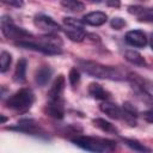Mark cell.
I'll list each match as a JSON object with an SVG mask.
<instances>
[{"label":"cell","instance_id":"cell-3","mask_svg":"<svg viewBox=\"0 0 153 153\" xmlns=\"http://www.w3.org/2000/svg\"><path fill=\"white\" fill-rule=\"evenodd\" d=\"M72 142L75 146L80 147L81 149L91 153H104L108 151H112L116 147L115 142L111 140L93 137V136H84V135H78L73 137Z\"/></svg>","mask_w":153,"mask_h":153},{"label":"cell","instance_id":"cell-5","mask_svg":"<svg viewBox=\"0 0 153 153\" xmlns=\"http://www.w3.org/2000/svg\"><path fill=\"white\" fill-rule=\"evenodd\" d=\"M0 26H1V32L6 38L23 41L22 38H26V37H31L32 36L26 30H24L22 27H18L10 16H2L1 17Z\"/></svg>","mask_w":153,"mask_h":153},{"label":"cell","instance_id":"cell-9","mask_svg":"<svg viewBox=\"0 0 153 153\" xmlns=\"http://www.w3.org/2000/svg\"><path fill=\"white\" fill-rule=\"evenodd\" d=\"M126 42L135 48H143L147 44V37L141 30H130L124 36Z\"/></svg>","mask_w":153,"mask_h":153},{"label":"cell","instance_id":"cell-25","mask_svg":"<svg viewBox=\"0 0 153 153\" xmlns=\"http://www.w3.org/2000/svg\"><path fill=\"white\" fill-rule=\"evenodd\" d=\"M143 118L148 123H153V108L143 112Z\"/></svg>","mask_w":153,"mask_h":153},{"label":"cell","instance_id":"cell-28","mask_svg":"<svg viewBox=\"0 0 153 153\" xmlns=\"http://www.w3.org/2000/svg\"><path fill=\"white\" fill-rule=\"evenodd\" d=\"M149 43H151V48L153 50V32L151 33V39H149Z\"/></svg>","mask_w":153,"mask_h":153},{"label":"cell","instance_id":"cell-2","mask_svg":"<svg viewBox=\"0 0 153 153\" xmlns=\"http://www.w3.org/2000/svg\"><path fill=\"white\" fill-rule=\"evenodd\" d=\"M16 45L20 47V48L39 51L44 55H59L62 53V50L60 48L61 41L59 39V37L56 38L55 36H51V35H47V36L41 37V39L38 42L33 41V39L18 41V42H16Z\"/></svg>","mask_w":153,"mask_h":153},{"label":"cell","instance_id":"cell-10","mask_svg":"<svg viewBox=\"0 0 153 153\" xmlns=\"http://www.w3.org/2000/svg\"><path fill=\"white\" fill-rule=\"evenodd\" d=\"M44 111L50 117L59 118V120L63 118V115H65L63 100L62 99H59V100H48V103L45 104Z\"/></svg>","mask_w":153,"mask_h":153},{"label":"cell","instance_id":"cell-16","mask_svg":"<svg viewBox=\"0 0 153 153\" xmlns=\"http://www.w3.org/2000/svg\"><path fill=\"white\" fill-rule=\"evenodd\" d=\"M65 33L73 42H81L86 37L84 27H65Z\"/></svg>","mask_w":153,"mask_h":153},{"label":"cell","instance_id":"cell-29","mask_svg":"<svg viewBox=\"0 0 153 153\" xmlns=\"http://www.w3.org/2000/svg\"><path fill=\"white\" fill-rule=\"evenodd\" d=\"M5 121H6V117L4 115H1V123H5Z\"/></svg>","mask_w":153,"mask_h":153},{"label":"cell","instance_id":"cell-23","mask_svg":"<svg viewBox=\"0 0 153 153\" xmlns=\"http://www.w3.org/2000/svg\"><path fill=\"white\" fill-rule=\"evenodd\" d=\"M68 80H69V84H71L72 86L78 85V82H79V80H80V73H79V71H78L75 67L69 71Z\"/></svg>","mask_w":153,"mask_h":153},{"label":"cell","instance_id":"cell-4","mask_svg":"<svg viewBox=\"0 0 153 153\" xmlns=\"http://www.w3.org/2000/svg\"><path fill=\"white\" fill-rule=\"evenodd\" d=\"M35 100V96L30 88H20L6 100V106L11 110L23 111L29 109Z\"/></svg>","mask_w":153,"mask_h":153},{"label":"cell","instance_id":"cell-24","mask_svg":"<svg viewBox=\"0 0 153 153\" xmlns=\"http://www.w3.org/2000/svg\"><path fill=\"white\" fill-rule=\"evenodd\" d=\"M110 25L115 29V30H121L123 26H126V20L122 19L121 17H114L110 22Z\"/></svg>","mask_w":153,"mask_h":153},{"label":"cell","instance_id":"cell-7","mask_svg":"<svg viewBox=\"0 0 153 153\" xmlns=\"http://www.w3.org/2000/svg\"><path fill=\"white\" fill-rule=\"evenodd\" d=\"M7 129L11 130H17L20 133H26V134H31V135H42V130L39 129V127L37 126V123L31 120V118H24L20 120L14 127H10Z\"/></svg>","mask_w":153,"mask_h":153},{"label":"cell","instance_id":"cell-17","mask_svg":"<svg viewBox=\"0 0 153 153\" xmlns=\"http://www.w3.org/2000/svg\"><path fill=\"white\" fill-rule=\"evenodd\" d=\"M124 59L135 66H146V61L142 55L136 50H127L124 53Z\"/></svg>","mask_w":153,"mask_h":153},{"label":"cell","instance_id":"cell-14","mask_svg":"<svg viewBox=\"0 0 153 153\" xmlns=\"http://www.w3.org/2000/svg\"><path fill=\"white\" fill-rule=\"evenodd\" d=\"M88 93L94 99H98V100H108L110 98V96H111L110 92H108L102 85L96 84V82L90 84V86H88Z\"/></svg>","mask_w":153,"mask_h":153},{"label":"cell","instance_id":"cell-18","mask_svg":"<svg viewBox=\"0 0 153 153\" xmlns=\"http://www.w3.org/2000/svg\"><path fill=\"white\" fill-rule=\"evenodd\" d=\"M122 141H123L128 147H130L131 149H134V151H136V152H141V153H149V152H151V149H149L148 147H146L143 143H141V142L137 141V140L123 137Z\"/></svg>","mask_w":153,"mask_h":153},{"label":"cell","instance_id":"cell-8","mask_svg":"<svg viewBox=\"0 0 153 153\" xmlns=\"http://www.w3.org/2000/svg\"><path fill=\"white\" fill-rule=\"evenodd\" d=\"M35 25L38 26L39 29L49 32V35L61 30V26L51 17H48L45 14H37L35 17Z\"/></svg>","mask_w":153,"mask_h":153},{"label":"cell","instance_id":"cell-11","mask_svg":"<svg viewBox=\"0 0 153 153\" xmlns=\"http://www.w3.org/2000/svg\"><path fill=\"white\" fill-rule=\"evenodd\" d=\"M65 85H66V80L63 75H59L55 81L53 82L49 92H48V99L49 100H59L62 99V92L65 90Z\"/></svg>","mask_w":153,"mask_h":153},{"label":"cell","instance_id":"cell-6","mask_svg":"<svg viewBox=\"0 0 153 153\" xmlns=\"http://www.w3.org/2000/svg\"><path fill=\"white\" fill-rule=\"evenodd\" d=\"M99 109L103 114H105L106 116H109L110 118L114 120H123L126 122H129L130 126H135V121H134V116L129 115L128 112H126L123 109H121L117 104L115 103H110V102H104L99 105Z\"/></svg>","mask_w":153,"mask_h":153},{"label":"cell","instance_id":"cell-15","mask_svg":"<svg viewBox=\"0 0 153 153\" xmlns=\"http://www.w3.org/2000/svg\"><path fill=\"white\" fill-rule=\"evenodd\" d=\"M26 67H27V61L25 59H19L16 68H14V73H13V79L17 82H24L26 79Z\"/></svg>","mask_w":153,"mask_h":153},{"label":"cell","instance_id":"cell-19","mask_svg":"<svg viewBox=\"0 0 153 153\" xmlns=\"http://www.w3.org/2000/svg\"><path fill=\"white\" fill-rule=\"evenodd\" d=\"M60 4L65 10L71 11V12H80L85 8V5L78 0H63Z\"/></svg>","mask_w":153,"mask_h":153},{"label":"cell","instance_id":"cell-1","mask_svg":"<svg viewBox=\"0 0 153 153\" xmlns=\"http://www.w3.org/2000/svg\"><path fill=\"white\" fill-rule=\"evenodd\" d=\"M79 66L86 74H88L93 78L108 79V80H123L127 78L124 75L123 71H121L120 68L112 67V66H105L99 62L80 60Z\"/></svg>","mask_w":153,"mask_h":153},{"label":"cell","instance_id":"cell-27","mask_svg":"<svg viewBox=\"0 0 153 153\" xmlns=\"http://www.w3.org/2000/svg\"><path fill=\"white\" fill-rule=\"evenodd\" d=\"M106 4H108V5H110V6H116V7H118V6H120V2H118V1H108Z\"/></svg>","mask_w":153,"mask_h":153},{"label":"cell","instance_id":"cell-21","mask_svg":"<svg viewBox=\"0 0 153 153\" xmlns=\"http://www.w3.org/2000/svg\"><path fill=\"white\" fill-rule=\"evenodd\" d=\"M11 62H12V56L8 51H5L2 50L1 54H0V72L1 73H5L8 71L10 66H11Z\"/></svg>","mask_w":153,"mask_h":153},{"label":"cell","instance_id":"cell-26","mask_svg":"<svg viewBox=\"0 0 153 153\" xmlns=\"http://www.w3.org/2000/svg\"><path fill=\"white\" fill-rule=\"evenodd\" d=\"M5 4H7V5H12V6H17V7H19V6H22L23 5V2L22 1H4Z\"/></svg>","mask_w":153,"mask_h":153},{"label":"cell","instance_id":"cell-20","mask_svg":"<svg viewBox=\"0 0 153 153\" xmlns=\"http://www.w3.org/2000/svg\"><path fill=\"white\" fill-rule=\"evenodd\" d=\"M93 123L97 128H99L100 130L105 131V133H116V128L114 127V124H111L110 122L105 121L104 118H94Z\"/></svg>","mask_w":153,"mask_h":153},{"label":"cell","instance_id":"cell-12","mask_svg":"<svg viewBox=\"0 0 153 153\" xmlns=\"http://www.w3.org/2000/svg\"><path fill=\"white\" fill-rule=\"evenodd\" d=\"M108 20V16L102 11H94L82 17V23L91 26H100Z\"/></svg>","mask_w":153,"mask_h":153},{"label":"cell","instance_id":"cell-13","mask_svg":"<svg viewBox=\"0 0 153 153\" xmlns=\"http://www.w3.org/2000/svg\"><path fill=\"white\" fill-rule=\"evenodd\" d=\"M51 75H53V68L50 66H48V65L41 66L35 73V81L39 86H44L48 84Z\"/></svg>","mask_w":153,"mask_h":153},{"label":"cell","instance_id":"cell-22","mask_svg":"<svg viewBox=\"0 0 153 153\" xmlns=\"http://www.w3.org/2000/svg\"><path fill=\"white\" fill-rule=\"evenodd\" d=\"M63 25L65 27H84L82 20L72 18V17H65L63 18Z\"/></svg>","mask_w":153,"mask_h":153}]
</instances>
